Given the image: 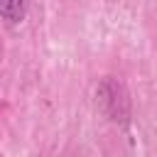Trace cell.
Listing matches in <instances>:
<instances>
[{
	"label": "cell",
	"mask_w": 157,
	"mask_h": 157,
	"mask_svg": "<svg viewBox=\"0 0 157 157\" xmlns=\"http://www.w3.org/2000/svg\"><path fill=\"white\" fill-rule=\"evenodd\" d=\"M96 98L101 110L113 120V123H128L130 120V98L125 86L118 78H103L101 86L96 88Z\"/></svg>",
	"instance_id": "6da1fadb"
},
{
	"label": "cell",
	"mask_w": 157,
	"mask_h": 157,
	"mask_svg": "<svg viewBox=\"0 0 157 157\" xmlns=\"http://www.w3.org/2000/svg\"><path fill=\"white\" fill-rule=\"evenodd\" d=\"M25 10H27V0H0V17L10 25L20 22L25 17Z\"/></svg>",
	"instance_id": "7a4b0ae2"
}]
</instances>
